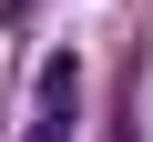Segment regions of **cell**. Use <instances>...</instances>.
<instances>
[{"label":"cell","instance_id":"1","mask_svg":"<svg viewBox=\"0 0 153 142\" xmlns=\"http://www.w3.org/2000/svg\"><path fill=\"white\" fill-rule=\"evenodd\" d=\"M71 122H82V61L51 51L41 81H31V132H21V142H71Z\"/></svg>","mask_w":153,"mask_h":142}]
</instances>
